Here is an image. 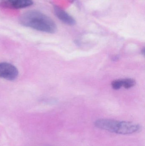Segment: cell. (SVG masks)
Wrapping results in <instances>:
<instances>
[{
  "label": "cell",
  "mask_w": 145,
  "mask_h": 146,
  "mask_svg": "<svg viewBox=\"0 0 145 146\" xmlns=\"http://www.w3.org/2000/svg\"><path fill=\"white\" fill-rule=\"evenodd\" d=\"M112 86L115 90H118L123 86L122 79H118L113 80L112 82Z\"/></svg>",
  "instance_id": "obj_7"
},
{
  "label": "cell",
  "mask_w": 145,
  "mask_h": 146,
  "mask_svg": "<svg viewBox=\"0 0 145 146\" xmlns=\"http://www.w3.org/2000/svg\"><path fill=\"white\" fill-rule=\"evenodd\" d=\"M18 71L17 68L8 62H0V78L8 80H14L18 77Z\"/></svg>",
  "instance_id": "obj_3"
},
{
  "label": "cell",
  "mask_w": 145,
  "mask_h": 146,
  "mask_svg": "<svg viewBox=\"0 0 145 146\" xmlns=\"http://www.w3.org/2000/svg\"><path fill=\"white\" fill-rule=\"evenodd\" d=\"M123 86L125 88L128 89L134 86L136 84V81L134 79L131 78L122 79Z\"/></svg>",
  "instance_id": "obj_6"
},
{
  "label": "cell",
  "mask_w": 145,
  "mask_h": 146,
  "mask_svg": "<svg viewBox=\"0 0 145 146\" xmlns=\"http://www.w3.org/2000/svg\"><path fill=\"white\" fill-rule=\"evenodd\" d=\"M20 25L39 31L54 33L57 26L52 19L43 13L37 10H30L24 13L20 17Z\"/></svg>",
  "instance_id": "obj_1"
},
{
  "label": "cell",
  "mask_w": 145,
  "mask_h": 146,
  "mask_svg": "<svg viewBox=\"0 0 145 146\" xmlns=\"http://www.w3.org/2000/svg\"><path fill=\"white\" fill-rule=\"evenodd\" d=\"M32 0H0V6L5 8L18 9L30 7Z\"/></svg>",
  "instance_id": "obj_4"
},
{
  "label": "cell",
  "mask_w": 145,
  "mask_h": 146,
  "mask_svg": "<svg viewBox=\"0 0 145 146\" xmlns=\"http://www.w3.org/2000/svg\"><path fill=\"white\" fill-rule=\"evenodd\" d=\"M140 129L141 127L138 123L117 120L113 133L122 135L132 134L139 132Z\"/></svg>",
  "instance_id": "obj_2"
},
{
  "label": "cell",
  "mask_w": 145,
  "mask_h": 146,
  "mask_svg": "<svg viewBox=\"0 0 145 146\" xmlns=\"http://www.w3.org/2000/svg\"><path fill=\"white\" fill-rule=\"evenodd\" d=\"M145 48H143V49L142 50H141V53H142V54L144 56L145 55Z\"/></svg>",
  "instance_id": "obj_8"
},
{
  "label": "cell",
  "mask_w": 145,
  "mask_h": 146,
  "mask_svg": "<svg viewBox=\"0 0 145 146\" xmlns=\"http://www.w3.org/2000/svg\"><path fill=\"white\" fill-rule=\"evenodd\" d=\"M54 11L56 17L63 23L70 26L75 25V20L62 9L57 6H54Z\"/></svg>",
  "instance_id": "obj_5"
}]
</instances>
